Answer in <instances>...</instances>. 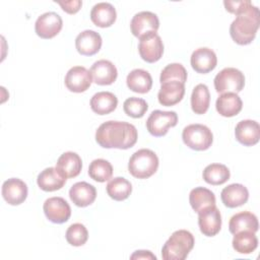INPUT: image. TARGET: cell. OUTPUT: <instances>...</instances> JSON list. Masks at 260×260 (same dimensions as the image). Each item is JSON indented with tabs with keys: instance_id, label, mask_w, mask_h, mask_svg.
<instances>
[{
	"instance_id": "8992f818",
	"label": "cell",
	"mask_w": 260,
	"mask_h": 260,
	"mask_svg": "<svg viewBox=\"0 0 260 260\" xmlns=\"http://www.w3.org/2000/svg\"><path fill=\"white\" fill-rule=\"evenodd\" d=\"M214 88L218 93L240 92L245 85V76L242 71L234 67H226L214 77Z\"/></svg>"
},
{
	"instance_id": "603a6c76",
	"label": "cell",
	"mask_w": 260,
	"mask_h": 260,
	"mask_svg": "<svg viewBox=\"0 0 260 260\" xmlns=\"http://www.w3.org/2000/svg\"><path fill=\"white\" fill-rule=\"evenodd\" d=\"M259 223L257 216L249 211H242L233 215L229 222L230 232L235 235L240 232H252L256 233L258 231Z\"/></svg>"
},
{
	"instance_id": "ab89813d",
	"label": "cell",
	"mask_w": 260,
	"mask_h": 260,
	"mask_svg": "<svg viewBox=\"0 0 260 260\" xmlns=\"http://www.w3.org/2000/svg\"><path fill=\"white\" fill-rule=\"evenodd\" d=\"M130 259H132V260H134V259H153V260H156V256L153 255L150 251L138 250V251H135L130 256Z\"/></svg>"
},
{
	"instance_id": "ac0fdd59",
	"label": "cell",
	"mask_w": 260,
	"mask_h": 260,
	"mask_svg": "<svg viewBox=\"0 0 260 260\" xmlns=\"http://www.w3.org/2000/svg\"><path fill=\"white\" fill-rule=\"evenodd\" d=\"M236 139L245 146H252L260 139V126L254 120H242L235 129Z\"/></svg>"
},
{
	"instance_id": "ffe728a7",
	"label": "cell",
	"mask_w": 260,
	"mask_h": 260,
	"mask_svg": "<svg viewBox=\"0 0 260 260\" xmlns=\"http://www.w3.org/2000/svg\"><path fill=\"white\" fill-rule=\"evenodd\" d=\"M185 94V84L179 81H169L162 83L157 93L158 103L165 107L175 106L180 103Z\"/></svg>"
},
{
	"instance_id": "6da1fadb",
	"label": "cell",
	"mask_w": 260,
	"mask_h": 260,
	"mask_svg": "<svg viewBox=\"0 0 260 260\" xmlns=\"http://www.w3.org/2000/svg\"><path fill=\"white\" fill-rule=\"evenodd\" d=\"M137 137L136 127L123 121H107L95 132V140L104 148L128 149L134 146Z\"/></svg>"
},
{
	"instance_id": "3957f363",
	"label": "cell",
	"mask_w": 260,
	"mask_h": 260,
	"mask_svg": "<svg viewBox=\"0 0 260 260\" xmlns=\"http://www.w3.org/2000/svg\"><path fill=\"white\" fill-rule=\"evenodd\" d=\"M194 244V237L189 231H176L162 246L161 257L164 260H184L193 249Z\"/></svg>"
},
{
	"instance_id": "4dcf8cb0",
	"label": "cell",
	"mask_w": 260,
	"mask_h": 260,
	"mask_svg": "<svg viewBox=\"0 0 260 260\" xmlns=\"http://www.w3.org/2000/svg\"><path fill=\"white\" fill-rule=\"evenodd\" d=\"M230 170L222 164H210L203 170L202 174L204 181L213 186L224 184L230 179Z\"/></svg>"
},
{
	"instance_id": "f1b7e54d",
	"label": "cell",
	"mask_w": 260,
	"mask_h": 260,
	"mask_svg": "<svg viewBox=\"0 0 260 260\" xmlns=\"http://www.w3.org/2000/svg\"><path fill=\"white\" fill-rule=\"evenodd\" d=\"M189 202L193 210L197 213L203 209L215 205V196L212 191L204 187H196L189 194Z\"/></svg>"
},
{
	"instance_id": "7c38bea8",
	"label": "cell",
	"mask_w": 260,
	"mask_h": 260,
	"mask_svg": "<svg viewBox=\"0 0 260 260\" xmlns=\"http://www.w3.org/2000/svg\"><path fill=\"white\" fill-rule=\"evenodd\" d=\"M198 225L200 232L206 237L217 235L221 229V215L218 208L207 207L198 213Z\"/></svg>"
},
{
	"instance_id": "836d02e7",
	"label": "cell",
	"mask_w": 260,
	"mask_h": 260,
	"mask_svg": "<svg viewBox=\"0 0 260 260\" xmlns=\"http://www.w3.org/2000/svg\"><path fill=\"white\" fill-rule=\"evenodd\" d=\"M88 175L92 180L103 183L111 179L113 175V167L108 160L96 158L90 162L88 167Z\"/></svg>"
},
{
	"instance_id": "4fadbf2b",
	"label": "cell",
	"mask_w": 260,
	"mask_h": 260,
	"mask_svg": "<svg viewBox=\"0 0 260 260\" xmlns=\"http://www.w3.org/2000/svg\"><path fill=\"white\" fill-rule=\"evenodd\" d=\"M66 87L72 92L85 91L92 82L90 72L83 66H73L68 70L64 79Z\"/></svg>"
},
{
	"instance_id": "74e56055",
	"label": "cell",
	"mask_w": 260,
	"mask_h": 260,
	"mask_svg": "<svg viewBox=\"0 0 260 260\" xmlns=\"http://www.w3.org/2000/svg\"><path fill=\"white\" fill-rule=\"evenodd\" d=\"M251 3L250 0H241V1H223V5L225 7V10L230 13H234L238 15L240 12H242L249 4Z\"/></svg>"
},
{
	"instance_id": "ba28073f",
	"label": "cell",
	"mask_w": 260,
	"mask_h": 260,
	"mask_svg": "<svg viewBox=\"0 0 260 260\" xmlns=\"http://www.w3.org/2000/svg\"><path fill=\"white\" fill-rule=\"evenodd\" d=\"M139 40V55L145 62L154 63L161 58L164 54V44L161 38L156 32H149Z\"/></svg>"
},
{
	"instance_id": "52a82bcc",
	"label": "cell",
	"mask_w": 260,
	"mask_h": 260,
	"mask_svg": "<svg viewBox=\"0 0 260 260\" xmlns=\"http://www.w3.org/2000/svg\"><path fill=\"white\" fill-rule=\"evenodd\" d=\"M177 123L178 115L176 112L155 110L147 118L146 128L152 136L160 137L166 135L169 128L175 127Z\"/></svg>"
},
{
	"instance_id": "484cf974",
	"label": "cell",
	"mask_w": 260,
	"mask_h": 260,
	"mask_svg": "<svg viewBox=\"0 0 260 260\" xmlns=\"http://www.w3.org/2000/svg\"><path fill=\"white\" fill-rule=\"evenodd\" d=\"M38 186L46 192L60 190L66 183V179L60 175L56 168H47L43 170L37 178Z\"/></svg>"
},
{
	"instance_id": "d4e9b609",
	"label": "cell",
	"mask_w": 260,
	"mask_h": 260,
	"mask_svg": "<svg viewBox=\"0 0 260 260\" xmlns=\"http://www.w3.org/2000/svg\"><path fill=\"white\" fill-rule=\"evenodd\" d=\"M215 108L218 114L222 117H234L241 112L243 108V102L237 93L225 92L221 93L217 98L215 102Z\"/></svg>"
},
{
	"instance_id": "2e32d148",
	"label": "cell",
	"mask_w": 260,
	"mask_h": 260,
	"mask_svg": "<svg viewBox=\"0 0 260 260\" xmlns=\"http://www.w3.org/2000/svg\"><path fill=\"white\" fill-rule=\"evenodd\" d=\"M190 63L197 73L205 74L216 67L217 57L214 51L209 48H198L192 53Z\"/></svg>"
},
{
	"instance_id": "7a4b0ae2",
	"label": "cell",
	"mask_w": 260,
	"mask_h": 260,
	"mask_svg": "<svg viewBox=\"0 0 260 260\" xmlns=\"http://www.w3.org/2000/svg\"><path fill=\"white\" fill-rule=\"evenodd\" d=\"M259 24V9L251 2L231 23L230 35L238 45H249L255 39Z\"/></svg>"
},
{
	"instance_id": "5b68a950",
	"label": "cell",
	"mask_w": 260,
	"mask_h": 260,
	"mask_svg": "<svg viewBox=\"0 0 260 260\" xmlns=\"http://www.w3.org/2000/svg\"><path fill=\"white\" fill-rule=\"evenodd\" d=\"M182 139L184 143L194 150H206L213 141L211 130L202 124H190L183 129Z\"/></svg>"
},
{
	"instance_id": "8fae6325",
	"label": "cell",
	"mask_w": 260,
	"mask_h": 260,
	"mask_svg": "<svg viewBox=\"0 0 260 260\" xmlns=\"http://www.w3.org/2000/svg\"><path fill=\"white\" fill-rule=\"evenodd\" d=\"M46 217L54 223H64L71 215V208L68 202L62 197L48 198L43 205Z\"/></svg>"
},
{
	"instance_id": "d6a6232c",
	"label": "cell",
	"mask_w": 260,
	"mask_h": 260,
	"mask_svg": "<svg viewBox=\"0 0 260 260\" xmlns=\"http://www.w3.org/2000/svg\"><path fill=\"white\" fill-rule=\"evenodd\" d=\"M232 244L236 252L240 254H251L258 246V239L255 233L245 231L235 234Z\"/></svg>"
},
{
	"instance_id": "d590c367",
	"label": "cell",
	"mask_w": 260,
	"mask_h": 260,
	"mask_svg": "<svg viewBox=\"0 0 260 260\" xmlns=\"http://www.w3.org/2000/svg\"><path fill=\"white\" fill-rule=\"evenodd\" d=\"M148 109L147 103L140 98L131 96L128 98L123 104V110L125 114L131 118H142Z\"/></svg>"
},
{
	"instance_id": "4316f807",
	"label": "cell",
	"mask_w": 260,
	"mask_h": 260,
	"mask_svg": "<svg viewBox=\"0 0 260 260\" xmlns=\"http://www.w3.org/2000/svg\"><path fill=\"white\" fill-rule=\"evenodd\" d=\"M117 96L110 91H99L90 99V108L98 115H107L116 110Z\"/></svg>"
},
{
	"instance_id": "5bb4252c",
	"label": "cell",
	"mask_w": 260,
	"mask_h": 260,
	"mask_svg": "<svg viewBox=\"0 0 260 260\" xmlns=\"http://www.w3.org/2000/svg\"><path fill=\"white\" fill-rule=\"evenodd\" d=\"M3 199L10 205H19L27 197L26 184L17 178H10L2 185Z\"/></svg>"
},
{
	"instance_id": "9a60e30c",
	"label": "cell",
	"mask_w": 260,
	"mask_h": 260,
	"mask_svg": "<svg viewBox=\"0 0 260 260\" xmlns=\"http://www.w3.org/2000/svg\"><path fill=\"white\" fill-rule=\"evenodd\" d=\"M92 80L99 85H110L116 81L118 71L116 66L109 60H98L89 70Z\"/></svg>"
},
{
	"instance_id": "30bf717a",
	"label": "cell",
	"mask_w": 260,
	"mask_h": 260,
	"mask_svg": "<svg viewBox=\"0 0 260 260\" xmlns=\"http://www.w3.org/2000/svg\"><path fill=\"white\" fill-rule=\"evenodd\" d=\"M159 27V20L155 13L150 11H141L136 13L130 22L131 32L134 37L140 39L149 32H156Z\"/></svg>"
},
{
	"instance_id": "f35d334b",
	"label": "cell",
	"mask_w": 260,
	"mask_h": 260,
	"mask_svg": "<svg viewBox=\"0 0 260 260\" xmlns=\"http://www.w3.org/2000/svg\"><path fill=\"white\" fill-rule=\"evenodd\" d=\"M57 3L62 7V9L65 12H67L69 14H74L77 11H79V9L82 5V1H80V0H72V1H64V2L59 1Z\"/></svg>"
},
{
	"instance_id": "44dd1931",
	"label": "cell",
	"mask_w": 260,
	"mask_h": 260,
	"mask_svg": "<svg viewBox=\"0 0 260 260\" xmlns=\"http://www.w3.org/2000/svg\"><path fill=\"white\" fill-rule=\"evenodd\" d=\"M71 201L78 207H86L96 198L95 188L87 182H77L69 190Z\"/></svg>"
},
{
	"instance_id": "277c9868",
	"label": "cell",
	"mask_w": 260,
	"mask_h": 260,
	"mask_svg": "<svg viewBox=\"0 0 260 260\" xmlns=\"http://www.w3.org/2000/svg\"><path fill=\"white\" fill-rule=\"evenodd\" d=\"M158 168V157L154 151L141 148L135 151L128 162L129 173L137 179H147L151 177Z\"/></svg>"
},
{
	"instance_id": "7402d4cb",
	"label": "cell",
	"mask_w": 260,
	"mask_h": 260,
	"mask_svg": "<svg viewBox=\"0 0 260 260\" xmlns=\"http://www.w3.org/2000/svg\"><path fill=\"white\" fill-rule=\"evenodd\" d=\"M220 198L226 207L235 208L244 205L248 201L249 191L244 185L234 183L222 189Z\"/></svg>"
},
{
	"instance_id": "1f68e13d",
	"label": "cell",
	"mask_w": 260,
	"mask_h": 260,
	"mask_svg": "<svg viewBox=\"0 0 260 260\" xmlns=\"http://www.w3.org/2000/svg\"><path fill=\"white\" fill-rule=\"evenodd\" d=\"M106 189L108 195L112 199L116 201H123L130 196L132 192V185L125 178L116 177L109 181Z\"/></svg>"
},
{
	"instance_id": "f546056e",
	"label": "cell",
	"mask_w": 260,
	"mask_h": 260,
	"mask_svg": "<svg viewBox=\"0 0 260 260\" xmlns=\"http://www.w3.org/2000/svg\"><path fill=\"white\" fill-rule=\"evenodd\" d=\"M210 93L207 85L203 83L197 84L191 94V108L195 114H205L209 108Z\"/></svg>"
},
{
	"instance_id": "9c48e42d",
	"label": "cell",
	"mask_w": 260,
	"mask_h": 260,
	"mask_svg": "<svg viewBox=\"0 0 260 260\" xmlns=\"http://www.w3.org/2000/svg\"><path fill=\"white\" fill-rule=\"evenodd\" d=\"M63 26L61 16L56 12H46L38 17L35 23L36 34L45 40L56 37Z\"/></svg>"
},
{
	"instance_id": "d6986e66",
	"label": "cell",
	"mask_w": 260,
	"mask_h": 260,
	"mask_svg": "<svg viewBox=\"0 0 260 260\" xmlns=\"http://www.w3.org/2000/svg\"><path fill=\"white\" fill-rule=\"evenodd\" d=\"M56 169L65 179L75 178L80 174L82 169L81 157L73 151L64 152L59 156L56 162Z\"/></svg>"
},
{
	"instance_id": "83f0119b",
	"label": "cell",
	"mask_w": 260,
	"mask_h": 260,
	"mask_svg": "<svg viewBox=\"0 0 260 260\" xmlns=\"http://www.w3.org/2000/svg\"><path fill=\"white\" fill-rule=\"evenodd\" d=\"M126 82L130 90L138 93H146L151 89L152 77L146 70L134 69L127 75Z\"/></svg>"
},
{
	"instance_id": "e0dca14e",
	"label": "cell",
	"mask_w": 260,
	"mask_h": 260,
	"mask_svg": "<svg viewBox=\"0 0 260 260\" xmlns=\"http://www.w3.org/2000/svg\"><path fill=\"white\" fill-rule=\"evenodd\" d=\"M102 37L99 32L86 29L81 31L75 39L77 52L83 56H92L96 54L102 47Z\"/></svg>"
},
{
	"instance_id": "cb8c5ba5",
	"label": "cell",
	"mask_w": 260,
	"mask_h": 260,
	"mask_svg": "<svg viewBox=\"0 0 260 260\" xmlns=\"http://www.w3.org/2000/svg\"><path fill=\"white\" fill-rule=\"evenodd\" d=\"M117 18L115 7L108 2H100L95 4L90 11L91 21L100 27L111 26Z\"/></svg>"
},
{
	"instance_id": "e575fe53",
	"label": "cell",
	"mask_w": 260,
	"mask_h": 260,
	"mask_svg": "<svg viewBox=\"0 0 260 260\" xmlns=\"http://www.w3.org/2000/svg\"><path fill=\"white\" fill-rule=\"evenodd\" d=\"M186 80H187V70L180 63H171L167 65L162 69L159 77L160 84L169 81H179L185 84Z\"/></svg>"
},
{
	"instance_id": "8d00e7d4",
	"label": "cell",
	"mask_w": 260,
	"mask_h": 260,
	"mask_svg": "<svg viewBox=\"0 0 260 260\" xmlns=\"http://www.w3.org/2000/svg\"><path fill=\"white\" fill-rule=\"evenodd\" d=\"M65 238L71 246L79 247L86 243L88 239V232L82 223H73L67 229Z\"/></svg>"
}]
</instances>
